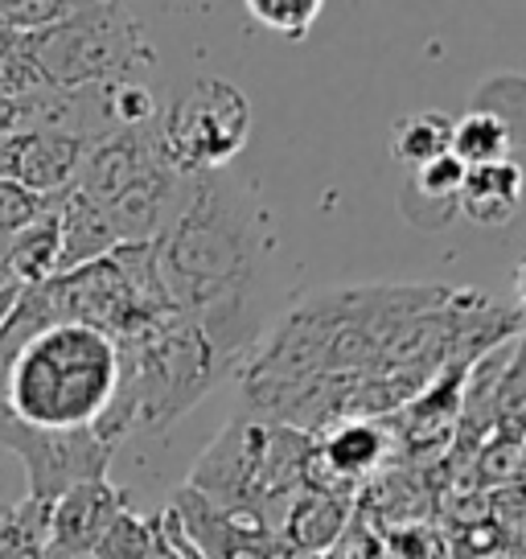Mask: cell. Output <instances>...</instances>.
Returning a JSON list of instances; mask_svg holds the SVG:
<instances>
[{
  "label": "cell",
  "instance_id": "obj_1",
  "mask_svg": "<svg viewBox=\"0 0 526 559\" xmlns=\"http://www.w3.org/2000/svg\"><path fill=\"white\" fill-rule=\"evenodd\" d=\"M153 260L174 313L263 309L272 223L255 181L227 169L190 177L181 206L153 243Z\"/></svg>",
  "mask_w": 526,
  "mask_h": 559
},
{
  "label": "cell",
  "instance_id": "obj_2",
  "mask_svg": "<svg viewBox=\"0 0 526 559\" xmlns=\"http://www.w3.org/2000/svg\"><path fill=\"white\" fill-rule=\"evenodd\" d=\"M120 379L107 412L95 419V437L104 444H120L132 432H165L181 416H190L198 403L239 374V362L193 317L153 313L141 317L132 330L116 337Z\"/></svg>",
  "mask_w": 526,
  "mask_h": 559
},
{
  "label": "cell",
  "instance_id": "obj_3",
  "mask_svg": "<svg viewBox=\"0 0 526 559\" xmlns=\"http://www.w3.org/2000/svg\"><path fill=\"white\" fill-rule=\"evenodd\" d=\"M120 379L116 342L87 325H50L13 354L0 407L46 432L95 428Z\"/></svg>",
  "mask_w": 526,
  "mask_h": 559
},
{
  "label": "cell",
  "instance_id": "obj_4",
  "mask_svg": "<svg viewBox=\"0 0 526 559\" xmlns=\"http://www.w3.org/2000/svg\"><path fill=\"white\" fill-rule=\"evenodd\" d=\"M46 87L128 83L157 67V50L128 4H74L53 29L21 37Z\"/></svg>",
  "mask_w": 526,
  "mask_h": 559
},
{
  "label": "cell",
  "instance_id": "obj_5",
  "mask_svg": "<svg viewBox=\"0 0 526 559\" xmlns=\"http://www.w3.org/2000/svg\"><path fill=\"white\" fill-rule=\"evenodd\" d=\"M251 104L227 79H198L157 116V144L165 165L181 177L227 169L247 148Z\"/></svg>",
  "mask_w": 526,
  "mask_h": 559
},
{
  "label": "cell",
  "instance_id": "obj_6",
  "mask_svg": "<svg viewBox=\"0 0 526 559\" xmlns=\"http://www.w3.org/2000/svg\"><path fill=\"white\" fill-rule=\"evenodd\" d=\"M0 449L25 465V477H29L25 502L41 514H50V507L67 489L107 477V465L116 453L111 444L95 437V428L46 432V428L21 424L9 412H0Z\"/></svg>",
  "mask_w": 526,
  "mask_h": 559
},
{
  "label": "cell",
  "instance_id": "obj_7",
  "mask_svg": "<svg viewBox=\"0 0 526 559\" xmlns=\"http://www.w3.org/2000/svg\"><path fill=\"white\" fill-rule=\"evenodd\" d=\"M177 531L202 551L206 559H284V547L272 531H263L255 519L235 514V510L214 507L211 498H202L198 489L181 486L169 502Z\"/></svg>",
  "mask_w": 526,
  "mask_h": 559
},
{
  "label": "cell",
  "instance_id": "obj_8",
  "mask_svg": "<svg viewBox=\"0 0 526 559\" xmlns=\"http://www.w3.org/2000/svg\"><path fill=\"white\" fill-rule=\"evenodd\" d=\"M87 148L91 144L83 140L53 136V132H13L4 136V181L58 202L62 193L74 190Z\"/></svg>",
  "mask_w": 526,
  "mask_h": 559
},
{
  "label": "cell",
  "instance_id": "obj_9",
  "mask_svg": "<svg viewBox=\"0 0 526 559\" xmlns=\"http://www.w3.org/2000/svg\"><path fill=\"white\" fill-rule=\"evenodd\" d=\"M160 144H157V123L148 128H128L116 136L91 144L79 177H74V190L87 193L91 202L107 206L116 193H123L141 174H148L153 165H160Z\"/></svg>",
  "mask_w": 526,
  "mask_h": 559
},
{
  "label": "cell",
  "instance_id": "obj_10",
  "mask_svg": "<svg viewBox=\"0 0 526 559\" xmlns=\"http://www.w3.org/2000/svg\"><path fill=\"white\" fill-rule=\"evenodd\" d=\"M128 507H132L128 502V489L111 486L107 477L67 489L50 507L46 547H53V551H74V556H95V543L104 539V531Z\"/></svg>",
  "mask_w": 526,
  "mask_h": 559
},
{
  "label": "cell",
  "instance_id": "obj_11",
  "mask_svg": "<svg viewBox=\"0 0 526 559\" xmlns=\"http://www.w3.org/2000/svg\"><path fill=\"white\" fill-rule=\"evenodd\" d=\"M354 498L350 493H325V489H300L297 498L284 510V523L276 531V539L284 535L288 551L300 556H321L330 551L342 535V526L350 523Z\"/></svg>",
  "mask_w": 526,
  "mask_h": 559
},
{
  "label": "cell",
  "instance_id": "obj_12",
  "mask_svg": "<svg viewBox=\"0 0 526 559\" xmlns=\"http://www.w3.org/2000/svg\"><path fill=\"white\" fill-rule=\"evenodd\" d=\"M120 247L111 218L99 202H91L87 193H62L58 198V272H74L87 263L104 260Z\"/></svg>",
  "mask_w": 526,
  "mask_h": 559
},
{
  "label": "cell",
  "instance_id": "obj_13",
  "mask_svg": "<svg viewBox=\"0 0 526 559\" xmlns=\"http://www.w3.org/2000/svg\"><path fill=\"white\" fill-rule=\"evenodd\" d=\"M526 198V169L518 160H498L481 169H465L456 214L474 218L477 227H506Z\"/></svg>",
  "mask_w": 526,
  "mask_h": 559
},
{
  "label": "cell",
  "instance_id": "obj_14",
  "mask_svg": "<svg viewBox=\"0 0 526 559\" xmlns=\"http://www.w3.org/2000/svg\"><path fill=\"white\" fill-rule=\"evenodd\" d=\"M461 181H465V165L444 153V157L428 160L423 169H411L399 190V206L404 218L420 230H440L456 218V198H461Z\"/></svg>",
  "mask_w": 526,
  "mask_h": 559
},
{
  "label": "cell",
  "instance_id": "obj_15",
  "mask_svg": "<svg viewBox=\"0 0 526 559\" xmlns=\"http://www.w3.org/2000/svg\"><path fill=\"white\" fill-rule=\"evenodd\" d=\"M58 276V202L37 214L25 230L13 235L9 247V280L13 284H41Z\"/></svg>",
  "mask_w": 526,
  "mask_h": 559
},
{
  "label": "cell",
  "instance_id": "obj_16",
  "mask_svg": "<svg viewBox=\"0 0 526 559\" xmlns=\"http://www.w3.org/2000/svg\"><path fill=\"white\" fill-rule=\"evenodd\" d=\"M469 111L502 123L510 148H526V74L523 70H493L469 95Z\"/></svg>",
  "mask_w": 526,
  "mask_h": 559
},
{
  "label": "cell",
  "instance_id": "obj_17",
  "mask_svg": "<svg viewBox=\"0 0 526 559\" xmlns=\"http://www.w3.org/2000/svg\"><path fill=\"white\" fill-rule=\"evenodd\" d=\"M449 144H453V120L444 111H411L391 128V157L399 160L407 174L444 157Z\"/></svg>",
  "mask_w": 526,
  "mask_h": 559
},
{
  "label": "cell",
  "instance_id": "obj_18",
  "mask_svg": "<svg viewBox=\"0 0 526 559\" xmlns=\"http://www.w3.org/2000/svg\"><path fill=\"white\" fill-rule=\"evenodd\" d=\"M465 169H481V165H498V160H510V136L502 132V123H493L490 116L481 111H465L461 120H453V144H449Z\"/></svg>",
  "mask_w": 526,
  "mask_h": 559
},
{
  "label": "cell",
  "instance_id": "obj_19",
  "mask_svg": "<svg viewBox=\"0 0 526 559\" xmlns=\"http://www.w3.org/2000/svg\"><path fill=\"white\" fill-rule=\"evenodd\" d=\"M493 437L523 440L526 437V330L514 337L510 362L493 395Z\"/></svg>",
  "mask_w": 526,
  "mask_h": 559
},
{
  "label": "cell",
  "instance_id": "obj_20",
  "mask_svg": "<svg viewBox=\"0 0 526 559\" xmlns=\"http://www.w3.org/2000/svg\"><path fill=\"white\" fill-rule=\"evenodd\" d=\"M321 0H247V17L284 41H304L321 21Z\"/></svg>",
  "mask_w": 526,
  "mask_h": 559
},
{
  "label": "cell",
  "instance_id": "obj_21",
  "mask_svg": "<svg viewBox=\"0 0 526 559\" xmlns=\"http://www.w3.org/2000/svg\"><path fill=\"white\" fill-rule=\"evenodd\" d=\"M46 523L50 514L29 502L0 510V559H46Z\"/></svg>",
  "mask_w": 526,
  "mask_h": 559
},
{
  "label": "cell",
  "instance_id": "obj_22",
  "mask_svg": "<svg viewBox=\"0 0 526 559\" xmlns=\"http://www.w3.org/2000/svg\"><path fill=\"white\" fill-rule=\"evenodd\" d=\"M160 531V514H136L128 507L116 514V523L104 531V539L95 543V559H144Z\"/></svg>",
  "mask_w": 526,
  "mask_h": 559
},
{
  "label": "cell",
  "instance_id": "obj_23",
  "mask_svg": "<svg viewBox=\"0 0 526 559\" xmlns=\"http://www.w3.org/2000/svg\"><path fill=\"white\" fill-rule=\"evenodd\" d=\"M74 9V0H0V29L4 34H41Z\"/></svg>",
  "mask_w": 526,
  "mask_h": 559
},
{
  "label": "cell",
  "instance_id": "obj_24",
  "mask_svg": "<svg viewBox=\"0 0 526 559\" xmlns=\"http://www.w3.org/2000/svg\"><path fill=\"white\" fill-rule=\"evenodd\" d=\"M391 559H453V543L432 526H399L391 531Z\"/></svg>",
  "mask_w": 526,
  "mask_h": 559
},
{
  "label": "cell",
  "instance_id": "obj_25",
  "mask_svg": "<svg viewBox=\"0 0 526 559\" xmlns=\"http://www.w3.org/2000/svg\"><path fill=\"white\" fill-rule=\"evenodd\" d=\"M46 206H50V198H37V193L21 190L13 181H0V235L25 230Z\"/></svg>",
  "mask_w": 526,
  "mask_h": 559
},
{
  "label": "cell",
  "instance_id": "obj_26",
  "mask_svg": "<svg viewBox=\"0 0 526 559\" xmlns=\"http://www.w3.org/2000/svg\"><path fill=\"white\" fill-rule=\"evenodd\" d=\"M160 526H165V535L174 539L177 556H181V559H206L202 551H198V547H193L190 539H186V535H181V531H177V523H174V514H169V510H160Z\"/></svg>",
  "mask_w": 526,
  "mask_h": 559
},
{
  "label": "cell",
  "instance_id": "obj_27",
  "mask_svg": "<svg viewBox=\"0 0 526 559\" xmlns=\"http://www.w3.org/2000/svg\"><path fill=\"white\" fill-rule=\"evenodd\" d=\"M144 559H181V556H177L174 539L165 535V526L157 531V539H153V547H148V556H144Z\"/></svg>",
  "mask_w": 526,
  "mask_h": 559
},
{
  "label": "cell",
  "instance_id": "obj_28",
  "mask_svg": "<svg viewBox=\"0 0 526 559\" xmlns=\"http://www.w3.org/2000/svg\"><path fill=\"white\" fill-rule=\"evenodd\" d=\"M514 297H518V313L526 317V260L518 263V272H514Z\"/></svg>",
  "mask_w": 526,
  "mask_h": 559
},
{
  "label": "cell",
  "instance_id": "obj_29",
  "mask_svg": "<svg viewBox=\"0 0 526 559\" xmlns=\"http://www.w3.org/2000/svg\"><path fill=\"white\" fill-rule=\"evenodd\" d=\"M17 293H21V284H4V288H0V321L9 317V309H13ZM0 412H4V407H0Z\"/></svg>",
  "mask_w": 526,
  "mask_h": 559
},
{
  "label": "cell",
  "instance_id": "obj_30",
  "mask_svg": "<svg viewBox=\"0 0 526 559\" xmlns=\"http://www.w3.org/2000/svg\"><path fill=\"white\" fill-rule=\"evenodd\" d=\"M514 551H518V556L526 559V523H523V531H518V535H514Z\"/></svg>",
  "mask_w": 526,
  "mask_h": 559
},
{
  "label": "cell",
  "instance_id": "obj_31",
  "mask_svg": "<svg viewBox=\"0 0 526 559\" xmlns=\"http://www.w3.org/2000/svg\"><path fill=\"white\" fill-rule=\"evenodd\" d=\"M9 46H13V34H4V29H0V58L9 53Z\"/></svg>",
  "mask_w": 526,
  "mask_h": 559
},
{
  "label": "cell",
  "instance_id": "obj_32",
  "mask_svg": "<svg viewBox=\"0 0 526 559\" xmlns=\"http://www.w3.org/2000/svg\"><path fill=\"white\" fill-rule=\"evenodd\" d=\"M481 559H523V556H514V551H498V556H481Z\"/></svg>",
  "mask_w": 526,
  "mask_h": 559
},
{
  "label": "cell",
  "instance_id": "obj_33",
  "mask_svg": "<svg viewBox=\"0 0 526 559\" xmlns=\"http://www.w3.org/2000/svg\"><path fill=\"white\" fill-rule=\"evenodd\" d=\"M523 453H526V437H523Z\"/></svg>",
  "mask_w": 526,
  "mask_h": 559
}]
</instances>
